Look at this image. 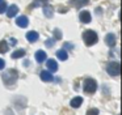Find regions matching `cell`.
Returning a JSON list of instances; mask_svg holds the SVG:
<instances>
[{
  "instance_id": "6da1fadb",
  "label": "cell",
  "mask_w": 122,
  "mask_h": 115,
  "mask_svg": "<svg viewBox=\"0 0 122 115\" xmlns=\"http://www.w3.org/2000/svg\"><path fill=\"white\" fill-rule=\"evenodd\" d=\"M19 78V72L16 69H8L3 73V81L7 85H13Z\"/></svg>"
},
{
  "instance_id": "7a4b0ae2",
  "label": "cell",
  "mask_w": 122,
  "mask_h": 115,
  "mask_svg": "<svg viewBox=\"0 0 122 115\" xmlns=\"http://www.w3.org/2000/svg\"><path fill=\"white\" fill-rule=\"evenodd\" d=\"M83 41H84V43L87 44V46H93V44L97 43L98 37L93 30H85L84 33H83Z\"/></svg>"
},
{
  "instance_id": "3957f363",
  "label": "cell",
  "mask_w": 122,
  "mask_h": 115,
  "mask_svg": "<svg viewBox=\"0 0 122 115\" xmlns=\"http://www.w3.org/2000/svg\"><path fill=\"white\" fill-rule=\"evenodd\" d=\"M96 89H97V82L93 78H85L83 82V90L88 94H92L96 91Z\"/></svg>"
},
{
  "instance_id": "277c9868",
  "label": "cell",
  "mask_w": 122,
  "mask_h": 115,
  "mask_svg": "<svg viewBox=\"0 0 122 115\" xmlns=\"http://www.w3.org/2000/svg\"><path fill=\"white\" fill-rule=\"evenodd\" d=\"M106 72L110 76H118L121 73V65H119L118 62H112L108 64L106 67Z\"/></svg>"
},
{
  "instance_id": "5b68a950",
  "label": "cell",
  "mask_w": 122,
  "mask_h": 115,
  "mask_svg": "<svg viewBox=\"0 0 122 115\" xmlns=\"http://www.w3.org/2000/svg\"><path fill=\"white\" fill-rule=\"evenodd\" d=\"M79 18L80 21H81L83 24H89L91 20H92V17H91V13L88 12V10H81L79 14Z\"/></svg>"
},
{
  "instance_id": "8992f818",
  "label": "cell",
  "mask_w": 122,
  "mask_h": 115,
  "mask_svg": "<svg viewBox=\"0 0 122 115\" xmlns=\"http://www.w3.org/2000/svg\"><path fill=\"white\" fill-rule=\"evenodd\" d=\"M46 65H47V69H49V72H50V73L56 72V71H58V64H56V62L54 59H49L47 63H46Z\"/></svg>"
},
{
  "instance_id": "52a82bcc",
  "label": "cell",
  "mask_w": 122,
  "mask_h": 115,
  "mask_svg": "<svg viewBox=\"0 0 122 115\" xmlns=\"http://www.w3.org/2000/svg\"><path fill=\"white\" fill-rule=\"evenodd\" d=\"M16 24H17V26H20V28H26L28 24H29V20H28L26 16H20V17H17Z\"/></svg>"
},
{
  "instance_id": "ba28073f",
  "label": "cell",
  "mask_w": 122,
  "mask_h": 115,
  "mask_svg": "<svg viewBox=\"0 0 122 115\" xmlns=\"http://www.w3.org/2000/svg\"><path fill=\"white\" fill-rule=\"evenodd\" d=\"M105 43L108 44L109 47H113L114 44H116V35H114L113 33L106 34V37H105Z\"/></svg>"
},
{
  "instance_id": "9c48e42d",
  "label": "cell",
  "mask_w": 122,
  "mask_h": 115,
  "mask_svg": "<svg viewBox=\"0 0 122 115\" xmlns=\"http://www.w3.org/2000/svg\"><path fill=\"white\" fill-rule=\"evenodd\" d=\"M88 3H89V0H70V4L75 8H81L87 5Z\"/></svg>"
},
{
  "instance_id": "30bf717a",
  "label": "cell",
  "mask_w": 122,
  "mask_h": 115,
  "mask_svg": "<svg viewBox=\"0 0 122 115\" xmlns=\"http://www.w3.org/2000/svg\"><path fill=\"white\" fill-rule=\"evenodd\" d=\"M7 14H8V17H15V16L17 14V12H19V7L17 5H11V7H8V10H5Z\"/></svg>"
},
{
  "instance_id": "8fae6325",
  "label": "cell",
  "mask_w": 122,
  "mask_h": 115,
  "mask_svg": "<svg viewBox=\"0 0 122 115\" xmlns=\"http://www.w3.org/2000/svg\"><path fill=\"white\" fill-rule=\"evenodd\" d=\"M41 78H42V81H46V82H50V81H53V75H51L49 71H42L41 72Z\"/></svg>"
},
{
  "instance_id": "7c38bea8",
  "label": "cell",
  "mask_w": 122,
  "mask_h": 115,
  "mask_svg": "<svg viewBox=\"0 0 122 115\" xmlns=\"http://www.w3.org/2000/svg\"><path fill=\"white\" fill-rule=\"evenodd\" d=\"M38 37H40V35H38V33H37V31H34V30L28 31V33H26V39L29 42H36L38 39Z\"/></svg>"
},
{
  "instance_id": "4fadbf2b",
  "label": "cell",
  "mask_w": 122,
  "mask_h": 115,
  "mask_svg": "<svg viewBox=\"0 0 122 115\" xmlns=\"http://www.w3.org/2000/svg\"><path fill=\"white\" fill-rule=\"evenodd\" d=\"M36 60H37L38 63H42L46 60V52L42 51V50H38L37 52H36Z\"/></svg>"
},
{
  "instance_id": "5bb4252c",
  "label": "cell",
  "mask_w": 122,
  "mask_h": 115,
  "mask_svg": "<svg viewBox=\"0 0 122 115\" xmlns=\"http://www.w3.org/2000/svg\"><path fill=\"white\" fill-rule=\"evenodd\" d=\"M81 103H83L81 97H75V98L71 99V107H74V109H77L79 106H81Z\"/></svg>"
},
{
  "instance_id": "9a60e30c",
  "label": "cell",
  "mask_w": 122,
  "mask_h": 115,
  "mask_svg": "<svg viewBox=\"0 0 122 115\" xmlns=\"http://www.w3.org/2000/svg\"><path fill=\"white\" fill-rule=\"evenodd\" d=\"M43 13H45L46 17H53L54 16L53 7H50V5H45V7H43Z\"/></svg>"
},
{
  "instance_id": "2e32d148",
  "label": "cell",
  "mask_w": 122,
  "mask_h": 115,
  "mask_svg": "<svg viewBox=\"0 0 122 115\" xmlns=\"http://www.w3.org/2000/svg\"><path fill=\"white\" fill-rule=\"evenodd\" d=\"M56 56H58L59 60H67L68 59V55H67L66 50H58V51H56Z\"/></svg>"
},
{
  "instance_id": "e0dca14e",
  "label": "cell",
  "mask_w": 122,
  "mask_h": 115,
  "mask_svg": "<svg viewBox=\"0 0 122 115\" xmlns=\"http://www.w3.org/2000/svg\"><path fill=\"white\" fill-rule=\"evenodd\" d=\"M25 56V50L20 48V50H16V51H13V54H12V58L13 59H19V58H24Z\"/></svg>"
},
{
  "instance_id": "ac0fdd59",
  "label": "cell",
  "mask_w": 122,
  "mask_h": 115,
  "mask_svg": "<svg viewBox=\"0 0 122 115\" xmlns=\"http://www.w3.org/2000/svg\"><path fill=\"white\" fill-rule=\"evenodd\" d=\"M7 51H8V43L5 41H0V52L5 54Z\"/></svg>"
},
{
  "instance_id": "d6986e66",
  "label": "cell",
  "mask_w": 122,
  "mask_h": 115,
  "mask_svg": "<svg viewBox=\"0 0 122 115\" xmlns=\"http://www.w3.org/2000/svg\"><path fill=\"white\" fill-rule=\"evenodd\" d=\"M87 115H98V110L97 109H89L87 111Z\"/></svg>"
},
{
  "instance_id": "ffe728a7",
  "label": "cell",
  "mask_w": 122,
  "mask_h": 115,
  "mask_svg": "<svg viewBox=\"0 0 122 115\" xmlns=\"http://www.w3.org/2000/svg\"><path fill=\"white\" fill-rule=\"evenodd\" d=\"M54 35H55L56 39H61L62 38V31L59 30V29H55V30H54Z\"/></svg>"
},
{
  "instance_id": "44dd1931",
  "label": "cell",
  "mask_w": 122,
  "mask_h": 115,
  "mask_svg": "<svg viewBox=\"0 0 122 115\" xmlns=\"http://www.w3.org/2000/svg\"><path fill=\"white\" fill-rule=\"evenodd\" d=\"M7 10V4L4 1H1L0 3V13H4Z\"/></svg>"
},
{
  "instance_id": "7402d4cb",
  "label": "cell",
  "mask_w": 122,
  "mask_h": 115,
  "mask_svg": "<svg viewBox=\"0 0 122 115\" xmlns=\"http://www.w3.org/2000/svg\"><path fill=\"white\" fill-rule=\"evenodd\" d=\"M46 46H47V47H53L54 46V39H47V41H46Z\"/></svg>"
},
{
  "instance_id": "603a6c76",
  "label": "cell",
  "mask_w": 122,
  "mask_h": 115,
  "mask_svg": "<svg viewBox=\"0 0 122 115\" xmlns=\"http://www.w3.org/2000/svg\"><path fill=\"white\" fill-rule=\"evenodd\" d=\"M4 67H5V62L3 59H0V69H3Z\"/></svg>"
},
{
  "instance_id": "cb8c5ba5",
  "label": "cell",
  "mask_w": 122,
  "mask_h": 115,
  "mask_svg": "<svg viewBox=\"0 0 122 115\" xmlns=\"http://www.w3.org/2000/svg\"><path fill=\"white\" fill-rule=\"evenodd\" d=\"M64 47H66V48H74V46L70 44V43H66V44H64Z\"/></svg>"
},
{
  "instance_id": "d4e9b609",
  "label": "cell",
  "mask_w": 122,
  "mask_h": 115,
  "mask_svg": "<svg viewBox=\"0 0 122 115\" xmlns=\"http://www.w3.org/2000/svg\"><path fill=\"white\" fill-rule=\"evenodd\" d=\"M11 44H16V39L15 38H11Z\"/></svg>"
},
{
  "instance_id": "484cf974",
  "label": "cell",
  "mask_w": 122,
  "mask_h": 115,
  "mask_svg": "<svg viewBox=\"0 0 122 115\" xmlns=\"http://www.w3.org/2000/svg\"><path fill=\"white\" fill-rule=\"evenodd\" d=\"M1 1H3V0H0V3H1Z\"/></svg>"
}]
</instances>
